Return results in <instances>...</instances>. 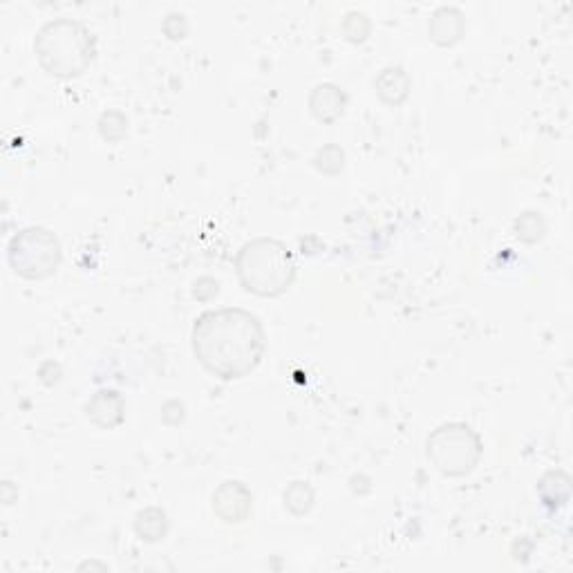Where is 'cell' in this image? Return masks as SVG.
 Listing matches in <instances>:
<instances>
[{
    "label": "cell",
    "mask_w": 573,
    "mask_h": 573,
    "mask_svg": "<svg viewBox=\"0 0 573 573\" xmlns=\"http://www.w3.org/2000/svg\"><path fill=\"white\" fill-rule=\"evenodd\" d=\"M547 220L540 211H524L518 220H515V236L524 244H538L547 236Z\"/></svg>",
    "instance_id": "14"
},
{
    "label": "cell",
    "mask_w": 573,
    "mask_h": 573,
    "mask_svg": "<svg viewBox=\"0 0 573 573\" xmlns=\"http://www.w3.org/2000/svg\"><path fill=\"white\" fill-rule=\"evenodd\" d=\"M466 34V16L459 7L444 5L428 18V36L439 48H455Z\"/></svg>",
    "instance_id": "8"
},
{
    "label": "cell",
    "mask_w": 573,
    "mask_h": 573,
    "mask_svg": "<svg viewBox=\"0 0 573 573\" xmlns=\"http://www.w3.org/2000/svg\"><path fill=\"white\" fill-rule=\"evenodd\" d=\"M538 495L547 509L556 511L569 502L571 477L565 471H549L540 477Z\"/></svg>",
    "instance_id": "12"
},
{
    "label": "cell",
    "mask_w": 573,
    "mask_h": 573,
    "mask_svg": "<svg viewBox=\"0 0 573 573\" xmlns=\"http://www.w3.org/2000/svg\"><path fill=\"white\" fill-rule=\"evenodd\" d=\"M36 61L54 79H79L90 70L97 56V39L86 25L74 18H54L34 39Z\"/></svg>",
    "instance_id": "2"
},
{
    "label": "cell",
    "mask_w": 573,
    "mask_h": 573,
    "mask_svg": "<svg viewBox=\"0 0 573 573\" xmlns=\"http://www.w3.org/2000/svg\"><path fill=\"white\" fill-rule=\"evenodd\" d=\"M191 347L206 374L240 381L260 368L267 354V332L256 314L242 307L209 309L195 318Z\"/></svg>",
    "instance_id": "1"
},
{
    "label": "cell",
    "mask_w": 573,
    "mask_h": 573,
    "mask_svg": "<svg viewBox=\"0 0 573 573\" xmlns=\"http://www.w3.org/2000/svg\"><path fill=\"white\" fill-rule=\"evenodd\" d=\"M374 90H377V97L385 106L399 108L410 97L412 79L401 65H388V68H383L377 74V79H374Z\"/></svg>",
    "instance_id": "10"
},
{
    "label": "cell",
    "mask_w": 573,
    "mask_h": 573,
    "mask_svg": "<svg viewBox=\"0 0 573 573\" xmlns=\"http://www.w3.org/2000/svg\"><path fill=\"white\" fill-rule=\"evenodd\" d=\"M128 126H130V121L121 110L101 112V117L97 121L99 135H101L103 142H108V144L124 142L126 135H128Z\"/></svg>",
    "instance_id": "15"
},
{
    "label": "cell",
    "mask_w": 573,
    "mask_h": 573,
    "mask_svg": "<svg viewBox=\"0 0 573 573\" xmlns=\"http://www.w3.org/2000/svg\"><path fill=\"white\" fill-rule=\"evenodd\" d=\"M86 417L92 426L101 430H112L124 424L126 399L119 390L101 388L86 403Z\"/></svg>",
    "instance_id": "7"
},
{
    "label": "cell",
    "mask_w": 573,
    "mask_h": 573,
    "mask_svg": "<svg viewBox=\"0 0 573 573\" xmlns=\"http://www.w3.org/2000/svg\"><path fill=\"white\" fill-rule=\"evenodd\" d=\"M236 274L244 291L258 298H278L296 283L298 265L294 253L276 238L244 242L236 256Z\"/></svg>",
    "instance_id": "3"
},
{
    "label": "cell",
    "mask_w": 573,
    "mask_h": 573,
    "mask_svg": "<svg viewBox=\"0 0 573 573\" xmlns=\"http://www.w3.org/2000/svg\"><path fill=\"white\" fill-rule=\"evenodd\" d=\"M164 34L171 41H182L189 34V21L184 14H168L164 21Z\"/></svg>",
    "instance_id": "18"
},
{
    "label": "cell",
    "mask_w": 573,
    "mask_h": 573,
    "mask_svg": "<svg viewBox=\"0 0 573 573\" xmlns=\"http://www.w3.org/2000/svg\"><path fill=\"white\" fill-rule=\"evenodd\" d=\"M283 502H285V509L294 515V518H303V515L312 513V509L316 506V493L307 482H300V479H296V482H291L285 488Z\"/></svg>",
    "instance_id": "13"
},
{
    "label": "cell",
    "mask_w": 573,
    "mask_h": 573,
    "mask_svg": "<svg viewBox=\"0 0 573 573\" xmlns=\"http://www.w3.org/2000/svg\"><path fill=\"white\" fill-rule=\"evenodd\" d=\"M7 262L18 278L41 283L52 278L61 267V240L45 227H25L9 238Z\"/></svg>",
    "instance_id": "5"
},
{
    "label": "cell",
    "mask_w": 573,
    "mask_h": 573,
    "mask_svg": "<svg viewBox=\"0 0 573 573\" xmlns=\"http://www.w3.org/2000/svg\"><path fill=\"white\" fill-rule=\"evenodd\" d=\"M314 168L325 177H336L345 171V150L338 144H325L316 150Z\"/></svg>",
    "instance_id": "16"
},
{
    "label": "cell",
    "mask_w": 573,
    "mask_h": 573,
    "mask_svg": "<svg viewBox=\"0 0 573 573\" xmlns=\"http://www.w3.org/2000/svg\"><path fill=\"white\" fill-rule=\"evenodd\" d=\"M307 106L318 124H334V121L345 115L347 95L336 83H318V86L309 92Z\"/></svg>",
    "instance_id": "9"
},
{
    "label": "cell",
    "mask_w": 573,
    "mask_h": 573,
    "mask_svg": "<svg viewBox=\"0 0 573 573\" xmlns=\"http://www.w3.org/2000/svg\"><path fill=\"white\" fill-rule=\"evenodd\" d=\"M426 455L435 471L450 479L471 475L482 462V437L462 421H448L430 432L426 439Z\"/></svg>",
    "instance_id": "4"
},
{
    "label": "cell",
    "mask_w": 573,
    "mask_h": 573,
    "mask_svg": "<svg viewBox=\"0 0 573 573\" xmlns=\"http://www.w3.org/2000/svg\"><path fill=\"white\" fill-rule=\"evenodd\" d=\"M211 509L218 515V520L236 526L249 520L253 511V493L247 484L238 479H227L211 495Z\"/></svg>",
    "instance_id": "6"
},
{
    "label": "cell",
    "mask_w": 573,
    "mask_h": 573,
    "mask_svg": "<svg viewBox=\"0 0 573 573\" xmlns=\"http://www.w3.org/2000/svg\"><path fill=\"white\" fill-rule=\"evenodd\" d=\"M133 531L142 542L157 544L171 531V518H168V513L159 509V506H146V509L137 511Z\"/></svg>",
    "instance_id": "11"
},
{
    "label": "cell",
    "mask_w": 573,
    "mask_h": 573,
    "mask_svg": "<svg viewBox=\"0 0 573 573\" xmlns=\"http://www.w3.org/2000/svg\"><path fill=\"white\" fill-rule=\"evenodd\" d=\"M343 34H345V39L354 45L365 43L372 34L370 18L361 12H350L343 18Z\"/></svg>",
    "instance_id": "17"
}]
</instances>
